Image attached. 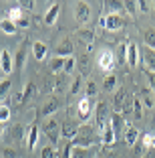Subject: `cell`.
Masks as SVG:
<instances>
[{"instance_id":"6da1fadb","label":"cell","mask_w":155,"mask_h":158,"mask_svg":"<svg viewBox=\"0 0 155 158\" xmlns=\"http://www.w3.org/2000/svg\"><path fill=\"white\" fill-rule=\"evenodd\" d=\"M115 65H117V57H115V53L109 51V49H101L99 55H97V67L109 75L111 71L115 69Z\"/></svg>"},{"instance_id":"7a4b0ae2","label":"cell","mask_w":155,"mask_h":158,"mask_svg":"<svg viewBox=\"0 0 155 158\" xmlns=\"http://www.w3.org/2000/svg\"><path fill=\"white\" fill-rule=\"evenodd\" d=\"M99 24H101L103 28H107V31H119V28H123V24H125V19L121 16V14L107 12V16H105V14L101 16Z\"/></svg>"},{"instance_id":"3957f363","label":"cell","mask_w":155,"mask_h":158,"mask_svg":"<svg viewBox=\"0 0 155 158\" xmlns=\"http://www.w3.org/2000/svg\"><path fill=\"white\" fill-rule=\"evenodd\" d=\"M93 112H95V103H93V99H89L87 95L81 98V102L77 103V116H79V120L87 122L89 118H91Z\"/></svg>"},{"instance_id":"277c9868","label":"cell","mask_w":155,"mask_h":158,"mask_svg":"<svg viewBox=\"0 0 155 158\" xmlns=\"http://www.w3.org/2000/svg\"><path fill=\"white\" fill-rule=\"evenodd\" d=\"M56 57H63V59H68V57H75V43L71 39H63V41L56 45Z\"/></svg>"},{"instance_id":"5b68a950","label":"cell","mask_w":155,"mask_h":158,"mask_svg":"<svg viewBox=\"0 0 155 158\" xmlns=\"http://www.w3.org/2000/svg\"><path fill=\"white\" fill-rule=\"evenodd\" d=\"M75 19H77V23L87 24L91 20V6L87 2H77L75 4Z\"/></svg>"},{"instance_id":"8992f818","label":"cell","mask_w":155,"mask_h":158,"mask_svg":"<svg viewBox=\"0 0 155 158\" xmlns=\"http://www.w3.org/2000/svg\"><path fill=\"white\" fill-rule=\"evenodd\" d=\"M95 118H97V128L99 130H103L107 124H109V110H107V103L105 102H101L97 103V110H95Z\"/></svg>"},{"instance_id":"52a82bcc","label":"cell","mask_w":155,"mask_h":158,"mask_svg":"<svg viewBox=\"0 0 155 158\" xmlns=\"http://www.w3.org/2000/svg\"><path fill=\"white\" fill-rule=\"evenodd\" d=\"M32 57L38 61V63H42V61H46V57H48V45L42 41H34L32 43V49H30Z\"/></svg>"},{"instance_id":"ba28073f","label":"cell","mask_w":155,"mask_h":158,"mask_svg":"<svg viewBox=\"0 0 155 158\" xmlns=\"http://www.w3.org/2000/svg\"><path fill=\"white\" fill-rule=\"evenodd\" d=\"M42 132L50 138V142H55V144L59 142L60 136H59V122L56 120H46L45 124H42Z\"/></svg>"},{"instance_id":"9c48e42d","label":"cell","mask_w":155,"mask_h":158,"mask_svg":"<svg viewBox=\"0 0 155 158\" xmlns=\"http://www.w3.org/2000/svg\"><path fill=\"white\" fill-rule=\"evenodd\" d=\"M79 130H81V126H79V124L63 122V126H60V136H63L64 140H75L79 136Z\"/></svg>"},{"instance_id":"30bf717a","label":"cell","mask_w":155,"mask_h":158,"mask_svg":"<svg viewBox=\"0 0 155 158\" xmlns=\"http://www.w3.org/2000/svg\"><path fill=\"white\" fill-rule=\"evenodd\" d=\"M99 142L103 146H113L115 142H117V134L113 132V128H111V122L101 130V136H99Z\"/></svg>"},{"instance_id":"8fae6325","label":"cell","mask_w":155,"mask_h":158,"mask_svg":"<svg viewBox=\"0 0 155 158\" xmlns=\"http://www.w3.org/2000/svg\"><path fill=\"white\" fill-rule=\"evenodd\" d=\"M137 65H139V47L135 43H129L127 45V67L135 69Z\"/></svg>"},{"instance_id":"7c38bea8","label":"cell","mask_w":155,"mask_h":158,"mask_svg":"<svg viewBox=\"0 0 155 158\" xmlns=\"http://www.w3.org/2000/svg\"><path fill=\"white\" fill-rule=\"evenodd\" d=\"M0 69H2V73H6V75L14 69V59H12V55H10L6 49L0 51Z\"/></svg>"},{"instance_id":"4fadbf2b","label":"cell","mask_w":155,"mask_h":158,"mask_svg":"<svg viewBox=\"0 0 155 158\" xmlns=\"http://www.w3.org/2000/svg\"><path fill=\"white\" fill-rule=\"evenodd\" d=\"M143 67L149 73H155V51L143 47Z\"/></svg>"},{"instance_id":"5bb4252c","label":"cell","mask_w":155,"mask_h":158,"mask_svg":"<svg viewBox=\"0 0 155 158\" xmlns=\"http://www.w3.org/2000/svg\"><path fill=\"white\" fill-rule=\"evenodd\" d=\"M38 138H41V130H38L37 124H32L30 128H28V136H26V146H28V150H34V148H37Z\"/></svg>"},{"instance_id":"9a60e30c","label":"cell","mask_w":155,"mask_h":158,"mask_svg":"<svg viewBox=\"0 0 155 158\" xmlns=\"http://www.w3.org/2000/svg\"><path fill=\"white\" fill-rule=\"evenodd\" d=\"M59 107H60L59 99H56V98H50L48 102H46L45 106L41 107V116H42V118H48V116H52L55 112H59Z\"/></svg>"},{"instance_id":"2e32d148","label":"cell","mask_w":155,"mask_h":158,"mask_svg":"<svg viewBox=\"0 0 155 158\" xmlns=\"http://www.w3.org/2000/svg\"><path fill=\"white\" fill-rule=\"evenodd\" d=\"M59 12H60V4L59 2H52L50 4V8L46 10V14H45V24H55L56 23V19H59Z\"/></svg>"},{"instance_id":"e0dca14e","label":"cell","mask_w":155,"mask_h":158,"mask_svg":"<svg viewBox=\"0 0 155 158\" xmlns=\"http://www.w3.org/2000/svg\"><path fill=\"white\" fill-rule=\"evenodd\" d=\"M24 63H26V45H20L18 47V51H16V55H14V69L20 71L24 67Z\"/></svg>"},{"instance_id":"ac0fdd59","label":"cell","mask_w":155,"mask_h":158,"mask_svg":"<svg viewBox=\"0 0 155 158\" xmlns=\"http://www.w3.org/2000/svg\"><path fill=\"white\" fill-rule=\"evenodd\" d=\"M125 102H127V91L125 89H119L117 93H115V99H113V106H115V112H121L125 106Z\"/></svg>"},{"instance_id":"d6986e66","label":"cell","mask_w":155,"mask_h":158,"mask_svg":"<svg viewBox=\"0 0 155 158\" xmlns=\"http://www.w3.org/2000/svg\"><path fill=\"white\" fill-rule=\"evenodd\" d=\"M125 142H127L129 146H135L137 144V140H139V130H137L135 126H129L127 130H125Z\"/></svg>"},{"instance_id":"ffe728a7","label":"cell","mask_w":155,"mask_h":158,"mask_svg":"<svg viewBox=\"0 0 155 158\" xmlns=\"http://www.w3.org/2000/svg\"><path fill=\"white\" fill-rule=\"evenodd\" d=\"M131 103H133V116H135V120H141V118H143V110H145V107H143L141 99H139V93L133 95Z\"/></svg>"},{"instance_id":"44dd1931","label":"cell","mask_w":155,"mask_h":158,"mask_svg":"<svg viewBox=\"0 0 155 158\" xmlns=\"http://www.w3.org/2000/svg\"><path fill=\"white\" fill-rule=\"evenodd\" d=\"M139 99H141L143 107H147V110H151V107L155 106L153 95H151V89H141V91H139Z\"/></svg>"},{"instance_id":"7402d4cb","label":"cell","mask_w":155,"mask_h":158,"mask_svg":"<svg viewBox=\"0 0 155 158\" xmlns=\"http://www.w3.org/2000/svg\"><path fill=\"white\" fill-rule=\"evenodd\" d=\"M123 116L121 114H111V128H113V132L115 134H121V130H123Z\"/></svg>"},{"instance_id":"603a6c76","label":"cell","mask_w":155,"mask_h":158,"mask_svg":"<svg viewBox=\"0 0 155 158\" xmlns=\"http://www.w3.org/2000/svg\"><path fill=\"white\" fill-rule=\"evenodd\" d=\"M34 95H37V85L30 81V83H26V87L22 89V103H28Z\"/></svg>"},{"instance_id":"cb8c5ba5","label":"cell","mask_w":155,"mask_h":158,"mask_svg":"<svg viewBox=\"0 0 155 158\" xmlns=\"http://www.w3.org/2000/svg\"><path fill=\"white\" fill-rule=\"evenodd\" d=\"M0 31L4 35H14L18 28H16V24L12 23V20H8V19H4V20H0Z\"/></svg>"},{"instance_id":"d4e9b609","label":"cell","mask_w":155,"mask_h":158,"mask_svg":"<svg viewBox=\"0 0 155 158\" xmlns=\"http://www.w3.org/2000/svg\"><path fill=\"white\" fill-rule=\"evenodd\" d=\"M143 41H145L147 49H153L155 51V28H147L145 33H143Z\"/></svg>"},{"instance_id":"484cf974","label":"cell","mask_w":155,"mask_h":158,"mask_svg":"<svg viewBox=\"0 0 155 158\" xmlns=\"http://www.w3.org/2000/svg\"><path fill=\"white\" fill-rule=\"evenodd\" d=\"M115 87H117V75H115V73L105 75V81H103V89H105V91H113Z\"/></svg>"},{"instance_id":"4316f807","label":"cell","mask_w":155,"mask_h":158,"mask_svg":"<svg viewBox=\"0 0 155 158\" xmlns=\"http://www.w3.org/2000/svg\"><path fill=\"white\" fill-rule=\"evenodd\" d=\"M73 158H95V152L91 148H75L73 146Z\"/></svg>"},{"instance_id":"83f0119b","label":"cell","mask_w":155,"mask_h":158,"mask_svg":"<svg viewBox=\"0 0 155 158\" xmlns=\"http://www.w3.org/2000/svg\"><path fill=\"white\" fill-rule=\"evenodd\" d=\"M64 61H67V59H63V57H55V59H50V63H48L50 71H55V73L63 71L64 69Z\"/></svg>"},{"instance_id":"f1b7e54d","label":"cell","mask_w":155,"mask_h":158,"mask_svg":"<svg viewBox=\"0 0 155 158\" xmlns=\"http://www.w3.org/2000/svg\"><path fill=\"white\" fill-rule=\"evenodd\" d=\"M41 158H59V154H56V150H55L52 144H46V146H42V150H41Z\"/></svg>"},{"instance_id":"f546056e","label":"cell","mask_w":155,"mask_h":158,"mask_svg":"<svg viewBox=\"0 0 155 158\" xmlns=\"http://www.w3.org/2000/svg\"><path fill=\"white\" fill-rule=\"evenodd\" d=\"M97 91H99V87H97L95 81H93V79H91V81H87V85H85V95H87L89 99H93L97 95Z\"/></svg>"},{"instance_id":"4dcf8cb0","label":"cell","mask_w":155,"mask_h":158,"mask_svg":"<svg viewBox=\"0 0 155 158\" xmlns=\"http://www.w3.org/2000/svg\"><path fill=\"white\" fill-rule=\"evenodd\" d=\"M22 16H24V12H22V8H20V6H14V8L8 10V20H12V23L20 20Z\"/></svg>"},{"instance_id":"1f68e13d","label":"cell","mask_w":155,"mask_h":158,"mask_svg":"<svg viewBox=\"0 0 155 158\" xmlns=\"http://www.w3.org/2000/svg\"><path fill=\"white\" fill-rule=\"evenodd\" d=\"M75 67H77V59L75 57H68L67 61H64V69H63V73L64 75H71L75 71Z\"/></svg>"},{"instance_id":"d6a6232c","label":"cell","mask_w":155,"mask_h":158,"mask_svg":"<svg viewBox=\"0 0 155 158\" xmlns=\"http://www.w3.org/2000/svg\"><path fill=\"white\" fill-rule=\"evenodd\" d=\"M77 35H79V37H83V41H87V43H93V39H95L93 28H81Z\"/></svg>"},{"instance_id":"836d02e7","label":"cell","mask_w":155,"mask_h":158,"mask_svg":"<svg viewBox=\"0 0 155 158\" xmlns=\"http://www.w3.org/2000/svg\"><path fill=\"white\" fill-rule=\"evenodd\" d=\"M10 87H12V85H10V79H2V81H0V99H4L6 95H8Z\"/></svg>"},{"instance_id":"e575fe53","label":"cell","mask_w":155,"mask_h":158,"mask_svg":"<svg viewBox=\"0 0 155 158\" xmlns=\"http://www.w3.org/2000/svg\"><path fill=\"white\" fill-rule=\"evenodd\" d=\"M81 83H83V77L81 75H77V77L73 79V83H71V95H75V93H79V89H81Z\"/></svg>"},{"instance_id":"d590c367","label":"cell","mask_w":155,"mask_h":158,"mask_svg":"<svg viewBox=\"0 0 155 158\" xmlns=\"http://www.w3.org/2000/svg\"><path fill=\"white\" fill-rule=\"evenodd\" d=\"M22 136H24V128L22 126H14L12 128V140H16V142H20V140H22Z\"/></svg>"},{"instance_id":"8d00e7d4","label":"cell","mask_w":155,"mask_h":158,"mask_svg":"<svg viewBox=\"0 0 155 158\" xmlns=\"http://www.w3.org/2000/svg\"><path fill=\"white\" fill-rule=\"evenodd\" d=\"M105 8H109L115 14H119V10H125V6H123V2H105Z\"/></svg>"},{"instance_id":"74e56055","label":"cell","mask_w":155,"mask_h":158,"mask_svg":"<svg viewBox=\"0 0 155 158\" xmlns=\"http://www.w3.org/2000/svg\"><path fill=\"white\" fill-rule=\"evenodd\" d=\"M10 120V107L8 106H0V122L4 124V122Z\"/></svg>"},{"instance_id":"f35d334b","label":"cell","mask_w":155,"mask_h":158,"mask_svg":"<svg viewBox=\"0 0 155 158\" xmlns=\"http://www.w3.org/2000/svg\"><path fill=\"white\" fill-rule=\"evenodd\" d=\"M59 158H73V142H68L67 146L63 148V152H60Z\"/></svg>"},{"instance_id":"ab89813d","label":"cell","mask_w":155,"mask_h":158,"mask_svg":"<svg viewBox=\"0 0 155 158\" xmlns=\"http://www.w3.org/2000/svg\"><path fill=\"white\" fill-rule=\"evenodd\" d=\"M123 6H125V10H127L129 14H133V16L137 14V2H131V0H127V2H123Z\"/></svg>"},{"instance_id":"60d3db41","label":"cell","mask_w":155,"mask_h":158,"mask_svg":"<svg viewBox=\"0 0 155 158\" xmlns=\"http://www.w3.org/2000/svg\"><path fill=\"white\" fill-rule=\"evenodd\" d=\"M119 61H121V63H127V45H121L119 47Z\"/></svg>"},{"instance_id":"b9f144b4","label":"cell","mask_w":155,"mask_h":158,"mask_svg":"<svg viewBox=\"0 0 155 158\" xmlns=\"http://www.w3.org/2000/svg\"><path fill=\"white\" fill-rule=\"evenodd\" d=\"M14 24H16V28H26L28 24H30V20H28L26 16H22V19H20V20H16Z\"/></svg>"},{"instance_id":"7bdbcfd3","label":"cell","mask_w":155,"mask_h":158,"mask_svg":"<svg viewBox=\"0 0 155 158\" xmlns=\"http://www.w3.org/2000/svg\"><path fill=\"white\" fill-rule=\"evenodd\" d=\"M147 79H149V83H151V91H155V73H149V71H145Z\"/></svg>"},{"instance_id":"ee69618b","label":"cell","mask_w":155,"mask_h":158,"mask_svg":"<svg viewBox=\"0 0 155 158\" xmlns=\"http://www.w3.org/2000/svg\"><path fill=\"white\" fill-rule=\"evenodd\" d=\"M137 6H139V10H141V12H149V2H145V0L137 2Z\"/></svg>"},{"instance_id":"f6af8a7d","label":"cell","mask_w":155,"mask_h":158,"mask_svg":"<svg viewBox=\"0 0 155 158\" xmlns=\"http://www.w3.org/2000/svg\"><path fill=\"white\" fill-rule=\"evenodd\" d=\"M149 148L155 150V134H149Z\"/></svg>"},{"instance_id":"bcb514c9","label":"cell","mask_w":155,"mask_h":158,"mask_svg":"<svg viewBox=\"0 0 155 158\" xmlns=\"http://www.w3.org/2000/svg\"><path fill=\"white\" fill-rule=\"evenodd\" d=\"M24 6H26V8H32L34 2H32V0H28V2H20V8H24Z\"/></svg>"},{"instance_id":"7dc6e473","label":"cell","mask_w":155,"mask_h":158,"mask_svg":"<svg viewBox=\"0 0 155 158\" xmlns=\"http://www.w3.org/2000/svg\"><path fill=\"white\" fill-rule=\"evenodd\" d=\"M2 134H4V124L0 122V138H2Z\"/></svg>"},{"instance_id":"c3c4849f","label":"cell","mask_w":155,"mask_h":158,"mask_svg":"<svg viewBox=\"0 0 155 158\" xmlns=\"http://www.w3.org/2000/svg\"><path fill=\"white\" fill-rule=\"evenodd\" d=\"M0 158H2V156H0Z\"/></svg>"},{"instance_id":"681fc988","label":"cell","mask_w":155,"mask_h":158,"mask_svg":"<svg viewBox=\"0 0 155 158\" xmlns=\"http://www.w3.org/2000/svg\"><path fill=\"white\" fill-rule=\"evenodd\" d=\"M153 6H155V4H153Z\"/></svg>"}]
</instances>
